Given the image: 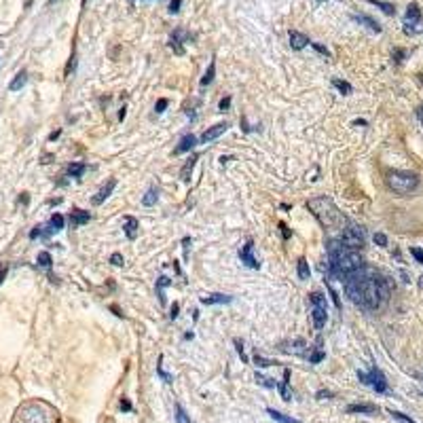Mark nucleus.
Returning <instances> with one entry per match:
<instances>
[{"label": "nucleus", "mask_w": 423, "mask_h": 423, "mask_svg": "<svg viewBox=\"0 0 423 423\" xmlns=\"http://www.w3.org/2000/svg\"><path fill=\"white\" fill-rule=\"evenodd\" d=\"M343 288H345L349 301L364 311L381 309V305H385L391 294L389 279L381 275L379 271L366 267V264L362 269L349 273L347 277H343Z\"/></svg>", "instance_id": "f257e3e1"}, {"label": "nucleus", "mask_w": 423, "mask_h": 423, "mask_svg": "<svg viewBox=\"0 0 423 423\" xmlns=\"http://www.w3.org/2000/svg\"><path fill=\"white\" fill-rule=\"evenodd\" d=\"M326 252H328V275L334 279L347 277L349 273L364 267V258L360 254V250L345 248L336 237L326 241Z\"/></svg>", "instance_id": "f03ea898"}, {"label": "nucleus", "mask_w": 423, "mask_h": 423, "mask_svg": "<svg viewBox=\"0 0 423 423\" xmlns=\"http://www.w3.org/2000/svg\"><path fill=\"white\" fill-rule=\"evenodd\" d=\"M307 210H311V214L317 218V222L328 231H343L347 226V218L343 216V212L334 206V201L330 197H316L307 201Z\"/></svg>", "instance_id": "7ed1b4c3"}, {"label": "nucleus", "mask_w": 423, "mask_h": 423, "mask_svg": "<svg viewBox=\"0 0 423 423\" xmlns=\"http://www.w3.org/2000/svg\"><path fill=\"white\" fill-rule=\"evenodd\" d=\"M13 423H59V415L49 402L28 400L15 411Z\"/></svg>", "instance_id": "20e7f679"}, {"label": "nucleus", "mask_w": 423, "mask_h": 423, "mask_svg": "<svg viewBox=\"0 0 423 423\" xmlns=\"http://www.w3.org/2000/svg\"><path fill=\"white\" fill-rule=\"evenodd\" d=\"M385 182L389 186V191H394L396 195H411L417 191L419 186V176L413 171H389Z\"/></svg>", "instance_id": "39448f33"}, {"label": "nucleus", "mask_w": 423, "mask_h": 423, "mask_svg": "<svg viewBox=\"0 0 423 423\" xmlns=\"http://www.w3.org/2000/svg\"><path fill=\"white\" fill-rule=\"evenodd\" d=\"M336 239H339L345 248H351V250H362L364 244H366L364 229L362 226H358V224H354V222H347L345 229L336 235Z\"/></svg>", "instance_id": "423d86ee"}, {"label": "nucleus", "mask_w": 423, "mask_h": 423, "mask_svg": "<svg viewBox=\"0 0 423 423\" xmlns=\"http://www.w3.org/2000/svg\"><path fill=\"white\" fill-rule=\"evenodd\" d=\"M309 305H311V319L316 330H322L326 326L328 319V307H326V296L319 292H311L309 294Z\"/></svg>", "instance_id": "0eeeda50"}, {"label": "nucleus", "mask_w": 423, "mask_h": 423, "mask_svg": "<svg viewBox=\"0 0 423 423\" xmlns=\"http://www.w3.org/2000/svg\"><path fill=\"white\" fill-rule=\"evenodd\" d=\"M358 379L364 383V385L368 387H372L377 394H387V379H385V374H383L377 366H372L368 372H362V370H358Z\"/></svg>", "instance_id": "6e6552de"}, {"label": "nucleus", "mask_w": 423, "mask_h": 423, "mask_svg": "<svg viewBox=\"0 0 423 423\" xmlns=\"http://www.w3.org/2000/svg\"><path fill=\"white\" fill-rule=\"evenodd\" d=\"M239 258H241V263H244L246 267H250V269H258V267H261V263H258L256 256H254V244H252V239H248L246 246H241Z\"/></svg>", "instance_id": "1a4fd4ad"}, {"label": "nucleus", "mask_w": 423, "mask_h": 423, "mask_svg": "<svg viewBox=\"0 0 423 423\" xmlns=\"http://www.w3.org/2000/svg\"><path fill=\"white\" fill-rule=\"evenodd\" d=\"M226 129H229V123H218V125H214V127H208L206 131H203L199 140H201L203 144H208V142H214V140H216V138H220V136L224 134Z\"/></svg>", "instance_id": "9d476101"}, {"label": "nucleus", "mask_w": 423, "mask_h": 423, "mask_svg": "<svg viewBox=\"0 0 423 423\" xmlns=\"http://www.w3.org/2000/svg\"><path fill=\"white\" fill-rule=\"evenodd\" d=\"M114 189H116V180H114V178H110V180H108V182H106V184L102 186V189L96 193V197L91 199V203H93V206H102V203H104V201L112 195V191H114Z\"/></svg>", "instance_id": "9b49d317"}, {"label": "nucleus", "mask_w": 423, "mask_h": 423, "mask_svg": "<svg viewBox=\"0 0 423 423\" xmlns=\"http://www.w3.org/2000/svg\"><path fill=\"white\" fill-rule=\"evenodd\" d=\"M419 19H421V11H419V6L413 2L409 6V11H406V17H404V26H406L404 30H406V32L413 34L415 32V23H417Z\"/></svg>", "instance_id": "f8f14e48"}, {"label": "nucleus", "mask_w": 423, "mask_h": 423, "mask_svg": "<svg viewBox=\"0 0 423 423\" xmlns=\"http://www.w3.org/2000/svg\"><path fill=\"white\" fill-rule=\"evenodd\" d=\"M307 45H311V41H309L307 36L301 34V32H296V30H290V47H292L294 51H301Z\"/></svg>", "instance_id": "ddd939ff"}, {"label": "nucleus", "mask_w": 423, "mask_h": 423, "mask_svg": "<svg viewBox=\"0 0 423 423\" xmlns=\"http://www.w3.org/2000/svg\"><path fill=\"white\" fill-rule=\"evenodd\" d=\"M123 229H125V235H127L129 239H136V237H138V229H140L138 218H134V216H125V218H123Z\"/></svg>", "instance_id": "4468645a"}, {"label": "nucleus", "mask_w": 423, "mask_h": 423, "mask_svg": "<svg viewBox=\"0 0 423 423\" xmlns=\"http://www.w3.org/2000/svg\"><path fill=\"white\" fill-rule=\"evenodd\" d=\"M184 38H189V34H184L182 30H176V32L171 34V38H169V47L178 53V55H182V53H184V47H182Z\"/></svg>", "instance_id": "2eb2a0df"}, {"label": "nucleus", "mask_w": 423, "mask_h": 423, "mask_svg": "<svg viewBox=\"0 0 423 423\" xmlns=\"http://www.w3.org/2000/svg\"><path fill=\"white\" fill-rule=\"evenodd\" d=\"M195 146H197V138H195L193 134H189V136H184L182 140H180V144L176 146L174 155H182V153H189V151H193Z\"/></svg>", "instance_id": "dca6fc26"}, {"label": "nucleus", "mask_w": 423, "mask_h": 423, "mask_svg": "<svg viewBox=\"0 0 423 423\" xmlns=\"http://www.w3.org/2000/svg\"><path fill=\"white\" fill-rule=\"evenodd\" d=\"M89 212H85V210H72V214H70V226H83V224H87L89 222Z\"/></svg>", "instance_id": "f3484780"}, {"label": "nucleus", "mask_w": 423, "mask_h": 423, "mask_svg": "<svg viewBox=\"0 0 423 423\" xmlns=\"http://www.w3.org/2000/svg\"><path fill=\"white\" fill-rule=\"evenodd\" d=\"M233 296L229 294H210V296H203L201 303L203 305H224V303H231Z\"/></svg>", "instance_id": "a211bd4d"}, {"label": "nucleus", "mask_w": 423, "mask_h": 423, "mask_svg": "<svg viewBox=\"0 0 423 423\" xmlns=\"http://www.w3.org/2000/svg\"><path fill=\"white\" fill-rule=\"evenodd\" d=\"M379 409L374 404H349L347 413H362V415H374Z\"/></svg>", "instance_id": "6ab92c4d"}, {"label": "nucleus", "mask_w": 423, "mask_h": 423, "mask_svg": "<svg viewBox=\"0 0 423 423\" xmlns=\"http://www.w3.org/2000/svg\"><path fill=\"white\" fill-rule=\"evenodd\" d=\"M354 19H356L358 23H364V26H366L368 30H372V32H377V34L381 32V26H379V23L374 21L372 17H368V15H354Z\"/></svg>", "instance_id": "aec40b11"}, {"label": "nucleus", "mask_w": 423, "mask_h": 423, "mask_svg": "<svg viewBox=\"0 0 423 423\" xmlns=\"http://www.w3.org/2000/svg\"><path fill=\"white\" fill-rule=\"evenodd\" d=\"M171 284V281L165 277V275H161L159 279H157V296H159V303L161 305H165V288Z\"/></svg>", "instance_id": "412c9836"}, {"label": "nucleus", "mask_w": 423, "mask_h": 423, "mask_svg": "<svg viewBox=\"0 0 423 423\" xmlns=\"http://www.w3.org/2000/svg\"><path fill=\"white\" fill-rule=\"evenodd\" d=\"M195 163H197V157H191V159L184 163L182 171H180V180H182V182H189V180H191V174H193V169H195Z\"/></svg>", "instance_id": "4be33fe9"}, {"label": "nucleus", "mask_w": 423, "mask_h": 423, "mask_svg": "<svg viewBox=\"0 0 423 423\" xmlns=\"http://www.w3.org/2000/svg\"><path fill=\"white\" fill-rule=\"evenodd\" d=\"M324 358H326V354H324V349H322V339H317L313 354H309V362H311V364H319Z\"/></svg>", "instance_id": "5701e85b"}, {"label": "nucleus", "mask_w": 423, "mask_h": 423, "mask_svg": "<svg viewBox=\"0 0 423 423\" xmlns=\"http://www.w3.org/2000/svg\"><path fill=\"white\" fill-rule=\"evenodd\" d=\"M157 199H159V189H157V186H151V189L146 191V195L142 197V206L151 208V206H155V203H157Z\"/></svg>", "instance_id": "b1692460"}, {"label": "nucleus", "mask_w": 423, "mask_h": 423, "mask_svg": "<svg viewBox=\"0 0 423 423\" xmlns=\"http://www.w3.org/2000/svg\"><path fill=\"white\" fill-rule=\"evenodd\" d=\"M267 413L271 415V419H273V421H277V423H301L299 419H292V417H288V415L279 413V411H275V409H267Z\"/></svg>", "instance_id": "393cba45"}, {"label": "nucleus", "mask_w": 423, "mask_h": 423, "mask_svg": "<svg viewBox=\"0 0 423 423\" xmlns=\"http://www.w3.org/2000/svg\"><path fill=\"white\" fill-rule=\"evenodd\" d=\"M26 81H28V72H26V70H21V72H19V74L11 81L9 89H11V91H19V89L23 87V85H26Z\"/></svg>", "instance_id": "a878e982"}, {"label": "nucleus", "mask_w": 423, "mask_h": 423, "mask_svg": "<svg viewBox=\"0 0 423 423\" xmlns=\"http://www.w3.org/2000/svg\"><path fill=\"white\" fill-rule=\"evenodd\" d=\"M279 391H281V398H284V400L288 402V400H290V370H288V368L284 370V379H281Z\"/></svg>", "instance_id": "bb28decb"}, {"label": "nucleus", "mask_w": 423, "mask_h": 423, "mask_svg": "<svg viewBox=\"0 0 423 423\" xmlns=\"http://www.w3.org/2000/svg\"><path fill=\"white\" fill-rule=\"evenodd\" d=\"M85 169H87L85 163H70L66 171H68V176H72V178H81L85 174Z\"/></svg>", "instance_id": "cd10ccee"}, {"label": "nucleus", "mask_w": 423, "mask_h": 423, "mask_svg": "<svg viewBox=\"0 0 423 423\" xmlns=\"http://www.w3.org/2000/svg\"><path fill=\"white\" fill-rule=\"evenodd\" d=\"M214 76H216V61L212 59L210 61V68H208V72L203 74V78H201V87H208V85L214 81Z\"/></svg>", "instance_id": "c85d7f7f"}, {"label": "nucleus", "mask_w": 423, "mask_h": 423, "mask_svg": "<svg viewBox=\"0 0 423 423\" xmlns=\"http://www.w3.org/2000/svg\"><path fill=\"white\" fill-rule=\"evenodd\" d=\"M305 347H307V343H305L303 339H296V341L290 343V349H286V354H299V356H303L305 354Z\"/></svg>", "instance_id": "c756f323"}, {"label": "nucleus", "mask_w": 423, "mask_h": 423, "mask_svg": "<svg viewBox=\"0 0 423 423\" xmlns=\"http://www.w3.org/2000/svg\"><path fill=\"white\" fill-rule=\"evenodd\" d=\"M296 273H299L301 279H309L311 271H309V263L305 258H299V264H296Z\"/></svg>", "instance_id": "7c9ffc66"}, {"label": "nucleus", "mask_w": 423, "mask_h": 423, "mask_svg": "<svg viewBox=\"0 0 423 423\" xmlns=\"http://www.w3.org/2000/svg\"><path fill=\"white\" fill-rule=\"evenodd\" d=\"M332 85H334V87H336V89H339V91L343 93V96H349V93L354 91V87H351V85H349L347 81H341V78H334V81H332Z\"/></svg>", "instance_id": "2f4dec72"}, {"label": "nucleus", "mask_w": 423, "mask_h": 423, "mask_svg": "<svg viewBox=\"0 0 423 423\" xmlns=\"http://www.w3.org/2000/svg\"><path fill=\"white\" fill-rule=\"evenodd\" d=\"M49 226H51V229L55 231V233L61 231V229H64V216H61V214H53L51 220H49Z\"/></svg>", "instance_id": "473e14b6"}, {"label": "nucleus", "mask_w": 423, "mask_h": 423, "mask_svg": "<svg viewBox=\"0 0 423 423\" xmlns=\"http://www.w3.org/2000/svg\"><path fill=\"white\" fill-rule=\"evenodd\" d=\"M368 2L374 4V6H379V9H381L383 13H387V15H394V13H396L394 4H389V2H381V0H368Z\"/></svg>", "instance_id": "72a5a7b5"}, {"label": "nucleus", "mask_w": 423, "mask_h": 423, "mask_svg": "<svg viewBox=\"0 0 423 423\" xmlns=\"http://www.w3.org/2000/svg\"><path fill=\"white\" fill-rule=\"evenodd\" d=\"M256 383H258V385H263V387H269V389H275L277 387V383L273 381V379L263 377V374H258V372H256Z\"/></svg>", "instance_id": "f704fd0d"}, {"label": "nucleus", "mask_w": 423, "mask_h": 423, "mask_svg": "<svg viewBox=\"0 0 423 423\" xmlns=\"http://www.w3.org/2000/svg\"><path fill=\"white\" fill-rule=\"evenodd\" d=\"M176 419H178V423H191V417L182 409V404H176Z\"/></svg>", "instance_id": "c9c22d12"}, {"label": "nucleus", "mask_w": 423, "mask_h": 423, "mask_svg": "<svg viewBox=\"0 0 423 423\" xmlns=\"http://www.w3.org/2000/svg\"><path fill=\"white\" fill-rule=\"evenodd\" d=\"M157 374H159L165 383H171V374H167L165 370H163V356L159 358V362H157Z\"/></svg>", "instance_id": "e433bc0d"}, {"label": "nucleus", "mask_w": 423, "mask_h": 423, "mask_svg": "<svg viewBox=\"0 0 423 423\" xmlns=\"http://www.w3.org/2000/svg\"><path fill=\"white\" fill-rule=\"evenodd\" d=\"M51 254L49 252H41L38 254V264H41V267H51Z\"/></svg>", "instance_id": "4c0bfd02"}, {"label": "nucleus", "mask_w": 423, "mask_h": 423, "mask_svg": "<svg viewBox=\"0 0 423 423\" xmlns=\"http://www.w3.org/2000/svg\"><path fill=\"white\" fill-rule=\"evenodd\" d=\"M254 362H256V366H261V368H267V366H273L275 362L273 360H267V358H263V356H254Z\"/></svg>", "instance_id": "58836bf2"}, {"label": "nucleus", "mask_w": 423, "mask_h": 423, "mask_svg": "<svg viewBox=\"0 0 423 423\" xmlns=\"http://www.w3.org/2000/svg\"><path fill=\"white\" fill-rule=\"evenodd\" d=\"M389 415H391V417H394V419H398V421H400V423H415V421H413L411 417H406V415H404V413H398V411H391Z\"/></svg>", "instance_id": "ea45409f"}, {"label": "nucleus", "mask_w": 423, "mask_h": 423, "mask_svg": "<svg viewBox=\"0 0 423 423\" xmlns=\"http://www.w3.org/2000/svg\"><path fill=\"white\" fill-rule=\"evenodd\" d=\"M167 106H169V102H167L165 98H161V100H159V102H157V104H155V112H157V114L165 112V108H167Z\"/></svg>", "instance_id": "a19ab883"}, {"label": "nucleus", "mask_w": 423, "mask_h": 423, "mask_svg": "<svg viewBox=\"0 0 423 423\" xmlns=\"http://www.w3.org/2000/svg\"><path fill=\"white\" fill-rule=\"evenodd\" d=\"M233 343H235V347H237V354H239V358L244 360V362H248V356H246V351H244V343H241V339H235Z\"/></svg>", "instance_id": "79ce46f5"}, {"label": "nucleus", "mask_w": 423, "mask_h": 423, "mask_svg": "<svg viewBox=\"0 0 423 423\" xmlns=\"http://www.w3.org/2000/svg\"><path fill=\"white\" fill-rule=\"evenodd\" d=\"M374 244L381 246V248H385L387 246V235H383V233H374Z\"/></svg>", "instance_id": "37998d69"}, {"label": "nucleus", "mask_w": 423, "mask_h": 423, "mask_svg": "<svg viewBox=\"0 0 423 423\" xmlns=\"http://www.w3.org/2000/svg\"><path fill=\"white\" fill-rule=\"evenodd\" d=\"M311 47H313V49H316L317 53H322L324 57H330V51H328L324 45H319V43H311Z\"/></svg>", "instance_id": "c03bdc74"}, {"label": "nucleus", "mask_w": 423, "mask_h": 423, "mask_svg": "<svg viewBox=\"0 0 423 423\" xmlns=\"http://www.w3.org/2000/svg\"><path fill=\"white\" fill-rule=\"evenodd\" d=\"M279 231H281V237H284V239H290V237H292V231L288 229L286 222H279Z\"/></svg>", "instance_id": "a18cd8bd"}, {"label": "nucleus", "mask_w": 423, "mask_h": 423, "mask_svg": "<svg viewBox=\"0 0 423 423\" xmlns=\"http://www.w3.org/2000/svg\"><path fill=\"white\" fill-rule=\"evenodd\" d=\"M218 108H220V112H224V110H229V108H231V96H226V98H222V100H220V104H218Z\"/></svg>", "instance_id": "49530a36"}, {"label": "nucleus", "mask_w": 423, "mask_h": 423, "mask_svg": "<svg viewBox=\"0 0 423 423\" xmlns=\"http://www.w3.org/2000/svg\"><path fill=\"white\" fill-rule=\"evenodd\" d=\"M110 263L114 264V267H123V263H125V261H123V256H121L119 252H114V254L110 256Z\"/></svg>", "instance_id": "de8ad7c7"}, {"label": "nucleus", "mask_w": 423, "mask_h": 423, "mask_svg": "<svg viewBox=\"0 0 423 423\" xmlns=\"http://www.w3.org/2000/svg\"><path fill=\"white\" fill-rule=\"evenodd\" d=\"M180 4H182V0H171V2H169V13H178L180 11Z\"/></svg>", "instance_id": "09e8293b"}, {"label": "nucleus", "mask_w": 423, "mask_h": 423, "mask_svg": "<svg viewBox=\"0 0 423 423\" xmlns=\"http://www.w3.org/2000/svg\"><path fill=\"white\" fill-rule=\"evenodd\" d=\"M411 254L417 258V261L423 264V250H419V248H411Z\"/></svg>", "instance_id": "8fccbe9b"}, {"label": "nucleus", "mask_w": 423, "mask_h": 423, "mask_svg": "<svg viewBox=\"0 0 423 423\" xmlns=\"http://www.w3.org/2000/svg\"><path fill=\"white\" fill-rule=\"evenodd\" d=\"M121 409L123 411H131V402L127 400V398H123V400H121Z\"/></svg>", "instance_id": "3c124183"}, {"label": "nucleus", "mask_w": 423, "mask_h": 423, "mask_svg": "<svg viewBox=\"0 0 423 423\" xmlns=\"http://www.w3.org/2000/svg\"><path fill=\"white\" fill-rule=\"evenodd\" d=\"M178 311H180V307H178V305H174V307H171L169 317H171V319H176V317H178Z\"/></svg>", "instance_id": "603ef678"}, {"label": "nucleus", "mask_w": 423, "mask_h": 423, "mask_svg": "<svg viewBox=\"0 0 423 423\" xmlns=\"http://www.w3.org/2000/svg\"><path fill=\"white\" fill-rule=\"evenodd\" d=\"M317 398L324 400V398H330V391H317Z\"/></svg>", "instance_id": "864d4df0"}, {"label": "nucleus", "mask_w": 423, "mask_h": 423, "mask_svg": "<svg viewBox=\"0 0 423 423\" xmlns=\"http://www.w3.org/2000/svg\"><path fill=\"white\" fill-rule=\"evenodd\" d=\"M182 244H184V256H189V244H191V239L186 237V239L182 241Z\"/></svg>", "instance_id": "5fc2aeb1"}, {"label": "nucleus", "mask_w": 423, "mask_h": 423, "mask_svg": "<svg viewBox=\"0 0 423 423\" xmlns=\"http://www.w3.org/2000/svg\"><path fill=\"white\" fill-rule=\"evenodd\" d=\"M394 55H396V61H402V57H404V51H400V49H398V51L394 53Z\"/></svg>", "instance_id": "6e6d98bb"}, {"label": "nucleus", "mask_w": 423, "mask_h": 423, "mask_svg": "<svg viewBox=\"0 0 423 423\" xmlns=\"http://www.w3.org/2000/svg\"><path fill=\"white\" fill-rule=\"evenodd\" d=\"M417 116H419L421 123H423V106H421V108H417Z\"/></svg>", "instance_id": "4d7b16f0"}, {"label": "nucleus", "mask_w": 423, "mask_h": 423, "mask_svg": "<svg viewBox=\"0 0 423 423\" xmlns=\"http://www.w3.org/2000/svg\"><path fill=\"white\" fill-rule=\"evenodd\" d=\"M4 275H6V271H0V284H2V279H4Z\"/></svg>", "instance_id": "13d9d810"}, {"label": "nucleus", "mask_w": 423, "mask_h": 423, "mask_svg": "<svg viewBox=\"0 0 423 423\" xmlns=\"http://www.w3.org/2000/svg\"><path fill=\"white\" fill-rule=\"evenodd\" d=\"M317 2H324V0H317Z\"/></svg>", "instance_id": "bf43d9fd"}]
</instances>
